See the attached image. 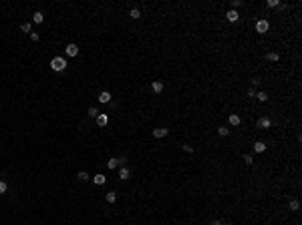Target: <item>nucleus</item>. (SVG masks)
<instances>
[{
    "label": "nucleus",
    "mask_w": 302,
    "mask_h": 225,
    "mask_svg": "<svg viewBox=\"0 0 302 225\" xmlns=\"http://www.w3.org/2000/svg\"><path fill=\"white\" fill-rule=\"evenodd\" d=\"M105 199H107L109 203H115V201H117V193H115V191H109L107 195H105Z\"/></svg>",
    "instance_id": "15"
},
{
    "label": "nucleus",
    "mask_w": 302,
    "mask_h": 225,
    "mask_svg": "<svg viewBox=\"0 0 302 225\" xmlns=\"http://www.w3.org/2000/svg\"><path fill=\"white\" fill-rule=\"evenodd\" d=\"M232 6H234V8H240V6H242V0H234V2H232Z\"/></svg>",
    "instance_id": "30"
},
{
    "label": "nucleus",
    "mask_w": 302,
    "mask_h": 225,
    "mask_svg": "<svg viewBox=\"0 0 302 225\" xmlns=\"http://www.w3.org/2000/svg\"><path fill=\"white\" fill-rule=\"evenodd\" d=\"M77 177H79L81 181H87V179H89V173H85V171H79V175H77Z\"/></svg>",
    "instance_id": "24"
},
{
    "label": "nucleus",
    "mask_w": 302,
    "mask_h": 225,
    "mask_svg": "<svg viewBox=\"0 0 302 225\" xmlns=\"http://www.w3.org/2000/svg\"><path fill=\"white\" fill-rule=\"evenodd\" d=\"M268 28H270L268 20H258V22H256V30H258V32H260V34L268 32Z\"/></svg>",
    "instance_id": "2"
},
{
    "label": "nucleus",
    "mask_w": 302,
    "mask_h": 225,
    "mask_svg": "<svg viewBox=\"0 0 302 225\" xmlns=\"http://www.w3.org/2000/svg\"><path fill=\"white\" fill-rule=\"evenodd\" d=\"M254 151L256 153H264V151H266V145H264L262 141H256V143H254Z\"/></svg>",
    "instance_id": "12"
},
{
    "label": "nucleus",
    "mask_w": 302,
    "mask_h": 225,
    "mask_svg": "<svg viewBox=\"0 0 302 225\" xmlns=\"http://www.w3.org/2000/svg\"><path fill=\"white\" fill-rule=\"evenodd\" d=\"M288 207H290V211H298V209H300V203H298L296 199H292V201L288 203Z\"/></svg>",
    "instance_id": "17"
},
{
    "label": "nucleus",
    "mask_w": 302,
    "mask_h": 225,
    "mask_svg": "<svg viewBox=\"0 0 302 225\" xmlns=\"http://www.w3.org/2000/svg\"><path fill=\"white\" fill-rule=\"evenodd\" d=\"M38 38H40V36H38V32H30V40H32V42H36Z\"/></svg>",
    "instance_id": "28"
},
{
    "label": "nucleus",
    "mask_w": 302,
    "mask_h": 225,
    "mask_svg": "<svg viewBox=\"0 0 302 225\" xmlns=\"http://www.w3.org/2000/svg\"><path fill=\"white\" fill-rule=\"evenodd\" d=\"M20 30H22V32H30V30H32V24H28V22H24V24L20 26Z\"/></svg>",
    "instance_id": "23"
},
{
    "label": "nucleus",
    "mask_w": 302,
    "mask_h": 225,
    "mask_svg": "<svg viewBox=\"0 0 302 225\" xmlns=\"http://www.w3.org/2000/svg\"><path fill=\"white\" fill-rule=\"evenodd\" d=\"M50 68L56 70V73L65 70V68H67V58H65V56H54V58L50 60Z\"/></svg>",
    "instance_id": "1"
},
{
    "label": "nucleus",
    "mask_w": 302,
    "mask_h": 225,
    "mask_svg": "<svg viewBox=\"0 0 302 225\" xmlns=\"http://www.w3.org/2000/svg\"><path fill=\"white\" fill-rule=\"evenodd\" d=\"M119 165H123V167L127 165V157H119Z\"/></svg>",
    "instance_id": "29"
},
{
    "label": "nucleus",
    "mask_w": 302,
    "mask_h": 225,
    "mask_svg": "<svg viewBox=\"0 0 302 225\" xmlns=\"http://www.w3.org/2000/svg\"><path fill=\"white\" fill-rule=\"evenodd\" d=\"M248 97H256V88H248Z\"/></svg>",
    "instance_id": "32"
},
{
    "label": "nucleus",
    "mask_w": 302,
    "mask_h": 225,
    "mask_svg": "<svg viewBox=\"0 0 302 225\" xmlns=\"http://www.w3.org/2000/svg\"><path fill=\"white\" fill-rule=\"evenodd\" d=\"M230 125H234V127H238V125H240V123H242V119H240V117H238V115H230Z\"/></svg>",
    "instance_id": "13"
},
{
    "label": "nucleus",
    "mask_w": 302,
    "mask_h": 225,
    "mask_svg": "<svg viewBox=\"0 0 302 225\" xmlns=\"http://www.w3.org/2000/svg\"><path fill=\"white\" fill-rule=\"evenodd\" d=\"M256 125L260 127V129H270V127H272V121L264 117V119H258V123H256Z\"/></svg>",
    "instance_id": "4"
},
{
    "label": "nucleus",
    "mask_w": 302,
    "mask_h": 225,
    "mask_svg": "<svg viewBox=\"0 0 302 225\" xmlns=\"http://www.w3.org/2000/svg\"><path fill=\"white\" fill-rule=\"evenodd\" d=\"M226 18H228V20H230V22H236V20H238V18H240V14H238V12H236V10H230V12H228V14H226Z\"/></svg>",
    "instance_id": "11"
},
{
    "label": "nucleus",
    "mask_w": 302,
    "mask_h": 225,
    "mask_svg": "<svg viewBox=\"0 0 302 225\" xmlns=\"http://www.w3.org/2000/svg\"><path fill=\"white\" fill-rule=\"evenodd\" d=\"M6 189H8L6 181H0V195H2V193H6Z\"/></svg>",
    "instance_id": "25"
},
{
    "label": "nucleus",
    "mask_w": 302,
    "mask_h": 225,
    "mask_svg": "<svg viewBox=\"0 0 302 225\" xmlns=\"http://www.w3.org/2000/svg\"><path fill=\"white\" fill-rule=\"evenodd\" d=\"M87 115H89V117H91V119H97V117H99V111H97L95 106H91V109H89V111H87Z\"/></svg>",
    "instance_id": "18"
},
{
    "label": "nucleus",
    "mask_w": 302,
    "mask_h": 225,
    "mask_svg": "<svg viewBox=\"0 0 302 225\" xmlns=\"http://www.w3.org/2000/svg\"><path fill=\"white\" fill-rule=\"evenodd\" d=\"M268 6H270V8H274V6H280V2H278V0H268Z\"/></svg>",
    "instance_id": "27"
},
{
    "label": "nucleus",
    "mask_w": 302,
    "mask_h": 225,
    "mask_svg": "<svg viewBox=\"0 0 302 225\" xmlns=\"http://www.w3.org/2000/svg\"><path fill=\"white\" fill-rule=\"evenodd\" d=\"M183 149H185L188 153H194V147H191V145H183Z\"/></svg>",
    "instance_id": "31"
},
{
    "label": "nucleus",
    "mask_w": 302,
    "mask_h": 225,
    "mask_svg": "<svg viewBox=\"0 0 302 225\" xmlns=\"http://www.w3.org/2000/svg\"><path fill=\"white\" fill-rule=\"evenodd\" d=\"M65 52H67V56H77V54H79V46H77L75 42H71V44H67Z\"/></svg>",
    "instance_id": "3"
},
{
    "label": "nucleus",
    "mask_w": 302,
    "mask_h": 225,
    "mask_svg": "<svg viewBox=\"0 0 302 225\" xmlns=\"http://www.w3.org/2000/svg\"><path fill=\"white\" fill-rule=\"evenodd\" d=\"M151 88H153V93H161V91H163V82H161V80H153Z\"/></svg>",
    "instance_id": "10"
},
{
    "label": "nucleus",
    "mask_w": 302,
    "mask_h": 225,
    "mask_svg": "<svg viewBox=\"0 0 302 225\" xmlns=\"http://www.w3.org/2000/svg\"><path fill=\"white\" fill-rule=\"evenodd\" d=\"M129 177H131L129 169H127V167H121V169H119V179H123V181H125V179H129Z\"/></svg>",
    "instance_id": "9"
},
{
    "label": "nucleus",
    "mask_w": 302,
    "mask_h": 225,
    "mask_svg": "<svg viewBox=\"0 0 302 225\" xmlns=\"http://www.w3.org/2000/svg\"><path fill=\"white\" fill-rule=\"evenodd\" d=\"M167 129H153V137H155V139H161V137H165V135H167Z\"/></svg>",
    "instance_id": "8"
},
{
    "label": "nucleus",
    "mask_w": 302,
    "mask_h": 225,
    "mask_svg": "<svg viewBox=\"0 0 302 225\" xmlns=\"http://www.w3.org/2000/svg\"><path fill=\"white\" fill-rule=\"evenodd\" d=\"M256 97H258L260 103H266V100H268V94H266V93H256Z\"/></svg>",
    "instance_id": "22"
},
{
    "label": "nucleus",
    "mask_w": 302,
    "mask_h": 225,
    "mask_svg": "<svg viewBox=\"0 0 302 225\" xmlns=\"http://www.w3.org/2000/svg\"><path fill=\"white\" fill-rule=\"evenodd\" d=\"M266 58L272 60V62H276V60L280 58V54H278V52H268V54H266Z\"/></svg>",
    "instance_id": "21"
},
{
    "label": "nucleus",
    "mask_w": 302,
    "mask_h": 225,
    "mask_svg": "<svg viewBox=\"0 0 302 225\" xmlns=\"http://www.w3.org/2000/svg\"><path fill=\"white\" fill-rule=\"evenodd\" d=\"M107 123H109V117H107V115H103V112H99V117H97V125L105 127Z\"/></svg>",
    "instance_id": "5"
},
{
    "label": "nucleus",
    "mask_w": 302,
    "mask_h": 225,
    "mask_svg": "<svg viewBox=\"0 0 302 225\" xmlns=\"http://www.w3.org/2000/svg\"><path fill=\"white\" fill-rule=\"evenodd\" d=\"M209 225H226V223H224V221H218V219H215V221H212Z\"/></svg>",
    "instance_id": "33"
},
{
    "label": "nucleus",
    "mask_w": 302,
    "mask_h": 225,
    "mask_svg": "<svg viewBox=\"0 0 302 225\" xmlns=\"http://www.w3.org/2000/svg\"><path fill=\"white\" fill-rule=\"evenodd\" d=\"M42 20H44V14H42V12H34V14H32V22H36V24H40Z\"/></svg>",
    "instance_id": "14"
},
{
    "label": "nucleus",
    "mask_w": 302,
    "mask_h": 225,
    "mask_svg": "<svg viewBox=\"0 0 302 225\" xmlns=\"http://www.w3.org/2000/svg\"><path fill=\"white\" fill-rule=\"evenodd\" d=\"M244 163H246V165H252V163H254L252 155H244Z\"/></svg>",
    "instance_id": "26"
},
{
    "label": "nucleus",
    "mask_w": 302,
    "mask_h": 225,
    "mask_svg": "<svg viewBox=\"0 0 302 225\" xmlns=\"http://www.w3.org/2000/svg\"><path fill=\"white\" fill-rule=\"evenodd\" d=\"M218 135H220V137H228L230 129H226V127H218Z\"/></svg>",
    "instance_id": "19"
},
{
    "label": "nucleus",
    "mask_w": 302,
    "mask_h": 225,
    "mask_svg": "<svg viewBox=\"0 0 302 225\" xmlns=\"http://www.w3.org/2000/svg\"><path fill=\"white\" fill-rule=\"evenodd\" d=\"M129 16H131V18H133V20L141 18V12H139V8H133V10H131V12H129Z\"/></svg>",
    "instance_id": "20"
},
{
    "label": "nucleus",
    "mask_w": 302,
    "mask_h": 225,
    "mask_svg": "<svg viewBox=\"0 0 302 225\" xmlns=\"http://www.w3.org/2000/svg\"><path fill=\"white\" fill-rule=\"evenodd\" d=\"M99 100H101V103H105V105L111 103V93H109V91H103V93L99 94Z\"/></svg>",
    "instance_id": "6"
},
{
    "label": "nucleus",
    "mask_w": 302,
    "mask_h": 225,
    "mask_svg": "<svg viewBox=\"0 0 302 225\" xmlns=\"http://www.w3.org/2000/svg\"><path fill=\"white\" fill-rule=\"evenodd\" d=\"M119 167V159H109L107 161V169H117Z\"/></svg>",
    "instance_id": "16"
},
{
    "label": "nucleus",
    "mask_w": 302,
    "mask_h": 225,
    "mask_svg": "<svg viewBox=\"0 0 302 225\" xmlns=\"http://www.w3.org/2000/svg\"><path fill=\"white\" fill-rule=\"evenodd\" d=\"M105 181H107V179H105V175H101V173H97V175L93 177L95 185H105Z\"/></svg>",
    "instance_id": "7"
}]
</instances>
